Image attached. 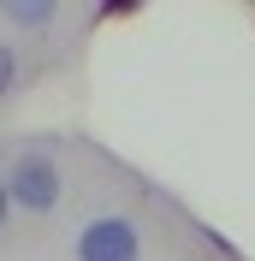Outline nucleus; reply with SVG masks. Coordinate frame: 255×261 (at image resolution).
Returning <instances> with one entry per match:
<instances>
[{
    "instance_id": "nucleus-1",
    "label": "nucleus",
    "mask_w": 255,
    "mask_h": 261,
    "mask_svg": "<svg viewBox=\"0 0 255 261\" xmlns=\"http://www.w3.org/2000/svg\"><path fill=\"white\" fill-rule=\"evenodd\" d=\"M60 196H65L60 161H54L48 148H24L18 143V154L6 161V202H12L18 214H54Z\"/></svg>"
},
{
    "instance_id": "nucleus-2",
    "label": "nucleus",
    "mask_w": 255,
    "mask_h": 261,
    "mask_svg": "<svg viewBox=\"0 0 255 261\" xmlns=\"http://www.w3.org/2000/svg\"><path fill=\"white\" fill-rule=\"evenodd\" d=\"M71 255H78V261H143V231H137L131 214L107 208V214H95V220L78 226Z\"/></svg>"
},
{
    "instance_id": "nucleus-3",
    "label": "nucleus",
    "mask_w": 255,
    "mask_h": 261,
    "mask_svg": "<svg viewBox=\"0 0 255 261\" xmlns=\"http://www.w3.org/2000/svg\"><path fill=\"white\" fill-rule=\"evenodd\" d=\"M54 0H12V6H6V30H48L54 24Z\"/></svg>"
}]
</instances>
